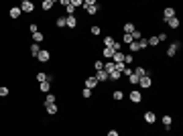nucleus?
Masks as SVG:
<instances>
[{
	"label": "nucleus",
	"instance_id": "6",
	"mask_svg": "<svg viewBox=\"0 0 183 136\" xmlns=\"http://www.w3.org/2000/svg\"><path fill=\"white\" fill-rule=\"evenodd\" d=\"M8 14H10V18L18 20V18H21V14H23V12H21V6H12L10 10H8Z\"/></svg>",
	"mask_w": 183,
	"mask_h": 136
},
{
	"label": "nucleus",
	"instance_id": "30",
	"mask_svg": "<svg viewBox=\"0 0 183 136\" xmlns=\"http://www.w3.org/2000/svg\"><path fill=\"white\" fill-rule=\"evenodd\" d=\"M147 43H149V47H157V45H159V39H157V37H149Z\"/></svg>",
	"mask_w": 183,
	"mask_h": 136
},
{
	"label": "nucleus",
	"instance_id": "35",
	"mask_svg": "<svg viewBox=\"0 0 183 136\" xmlns=\"http://www.w3.org/2000/svg\"><path fill=\"white\" fill-rule=\"evenodd\" d=\"M92 35H96V37H98V35H102V28L98 27V24H94V27H92Z\"/></svg>",
	"mask_w": 183,
	"mask_h": 136
},
{
	"label": "nucleus",
	"instance_id": "18",
	"mask_svg": "<svg viewBox=\"0 0 183 136\" xmlns=\"http://www.w3.org/2000/svg\"><path fill=\"white\" fill-rule=\"evenodd\" d=\"M134 31H136V28H134V23H124V35H132Z\"/></svg>",
	"mask_w": 183,
	"mask_h": 136
},
{
	"label": "nucleus",
	"instance_id": "20",
	"mask_svg": "<svg viewBox=\"0 0 183 136\" xmlns=\"http://www.w3.org/2000/svg\"><path fill=\"white\" fill-rule=\"evenodd\" d=\"M86 10H88V14H92V17H94V14H98V10H100V6H98V2H96V4L88 6Z\"/></svg>",
	"mask_w": 183,
	"mask_h": 136
},
{
	"label": "nucleus",
	"instance_id": "40",
	"mask_svg": "<svg viewBox=\"0 0 183 136\" xmlns=\"http://www.w3.org/2000/svg\"><path fill=\"white\" fill-rule=\"evenodd\" d=\"M157 39H159V43H165V41L169 39V37H167L165 33H161V35H157Z\"/></svg>",
	"mask_w": 183,
	"mask_h": 136
},
{
	"label": "nucleus",
	"instance_id": "44",
	"mask_svg": "<svg viewBox=\"0 0 183 136\" xmlns=\"http://www.w3.org/2000/svg\"><path fill=\"white\" fill-rule=\"evenodd\" d=\"M71 4L77 8V6H84V0H71Z\"/></svg>",
	"mask_w": 183,
	"mask_h": 136
},
{
	"label": "nucleus",
	"instance_id": "10",
	"mask_svg": "<svg viewBox=\"0 0 183 136\" xmlns=\"http://www.w3.org/2000/svg\"><path fill=\"white\" fill-rule=\"evenodd\" d=\"M65 27H67V28H75V27H77V18H75V17H65Z\"/></svg>",
	"mask_w": 183,
	"mask_h": 136
},
{
	"label": "nucleus",
	"instance_id": "33",
	"mask_svg": "<svg viewBox=\"0 0 183 136\" xmlns=\"http://www.w3.org/2000/svg\"><path fill=\"white\" fill-rule=\"evenodd\" d=\"M130 37H132V41H140V39H143V33H140V31H134Z\"/></svg>",
	"mask_w": 183,
	"mask_h": 136
},
{
	"label": "nucleus",
	"instance_id": "16",
	"mask_svg": "<svg viewBox=\"0 0 183 136\" xmlns=\"http://www.w3.org/2000/svg\"><path fill=\"white\" fill-rule=\"evenodd\" d=\"M65 12H67V17H75V6L71 4V0L65 4Z\"/></svg>",
	"mask_w": 183,
	"mask_h": 136
},
{
	"label": "nucleus",
	"instance_id": "37",
	"mask_svg": "<svg viewBox=\"0 0 183 136\" xmlns=\"http://www.w3.org/2000/svg\"><path fill=\"white\" fill-rule=\"evenodd\" d=\"M55 24H57L59 28H63V27H65V17H59V18H57V23H55Z\"/></svg>",
	"mask_w": 183,
	"mask_h": 136
},
{
	"label": "nucleus",
	"instance_id": "32",
	"mask_svg": "<svg viewBox=\"0 0 183 136\" xmlns=\"http://www.w3.org/2000/svg\"><path fill=\"white\" fill-rule=\"evenodd\" d=\"M81 97H86V100H90V97H92V90L84 87V90H81Z\"/></svg>",
	"mask_w": 183,
	"mask_h": 136
},
{
	"label": "nucleus",
	"instance_id": "9",
	"mask_svg": "<svg viewBox=\"0 0 183 136\" xmlns=\"http://www.w3.org/2000/svg\"><path fill=\"white\" fill-rule=\"evenodd\" d=\"M37 59H39L41 63H47L49 59H51V55H49V51H47V49H41V53L37 55Z\"/></svg>",
	"mask_w": 183,
	"mask_h": 136
},
{
	"label": "nucleus",
	"instance_id": "28",
	"mask_svg": "<svg viewBox=\"0 0 183 136\" xmlns=\"http://www.w3.org/2000/svg\"><path fill=\"white\" fill-rule=\"evenodd\" d=\"M128 47H130V53H138V51H140V47H138V41H132Z\"/></svg>",
	"mask_w": 183,
	"mask_h": 136
},
{
	"label": "nucleus",
	"instance_id": "26",
	"mask_svg": "<svg viewBox=\"0 0 183 136\" xmlns=\"http://www.w3.org/2000/svg\"><path fill=\"white\" fill-rule=\"evenodd\" d=\"M39 53H41V47L37 45V43H33V45H31V55H33V57H37Z\"/></svg>",
	"mask_w": 183,
	"mask_h": 136
},
{
	"label": "nucleus",
	"instance_id": "15",
	"mask_svg": "<svg viewBox=\"0 0 183 136\" xmlns=\"http://www.w3.org/2000/svg\"><path fill=\"white\" fill-rule=\"evenodd\" d=\"M144 120H147V124H155V120H157V116H155V112H144Z\"/></svg>",
	"mask_w": 183,
	"mask_h": 136
},
{
	"label": "nucleus",
	"instance_id": "7",
	"mask_svg": "<svg viewBox=\"0 0 183 136\" xmlns=\"http://www.w3.org/2000/svg\"><path fill=\"white\" fill-rule=\"evenodd\" d=\"M173 17H175V8H171V6H167L165 10H163V20L167 23V20H169V18H173Z\"/></svg>",
	"mask_w": 183,
	"mask_h": 136
},
{
	"label": "nucleus",
	"instance_id": "4",
	"mask_svg": "<svg viewBox=\"0 0 183 136\" xmlns=\"http://www.w3.org/2000/svg\"><path fill=\"white\" fill-rule=\"evenodd\" d=\"M138 85H140V87H144V90H149L151 85H153L151 75H144V77H140V79H138Z\"/></svg>",
	"mask_w": 183,
	"mask_h": 136
},
{
	"label": "nucleus",
	"instance_id": "46",
	"mask_svg": "<svg viewBox=\"0 0 183 136\" xmlns=\"http://www.w3.org/2000/svg\"><path fill=\"white\" fill-rule=\"evenodd\" d=\"M108 136H120V134H118V130H110Z\"/></svg>",
	"mask_w": 183,
	"mask_h": 136
},
{
	"label": "nucleus",
	"instance_id": "41",
	"mask_svg": "<svg viewBox=\"0 0 183 136\" xmlns=\"http://www.w3.org/2000/svg\"><path fill=\"white\" fill-rule=\"evenodd\" d=\"M138 47H140V49H147V47H149L147 39H140V41H138Z\"/></svg>",
	"mask_w": 183,
	"mask_h": 136
},
{
	"label": "nucleus",
	"instance_id": "11",
	"mask_svg": "<svg viewBox=\"0 0 183 136\" xmlns=\"http://www.w3.org/2000/svg\"><path fill=\"white\" fill-rule=\"evenodd\" d=\"M45 110H47V114H49V116H55V114L59 112L57 104H47V106H45Z\"/></svg>",
	"mask_w": 183,
	"mask_h": 136
},
{
	"label": "nucleus",
	"instance_id": "2",
	"mask_svg": "<svg viewBox=\"0 0 183 136\" xmlns=\"http://www.w3.org/2000/svg\"><path fill=\"white\" fill-rule=\"evenodd\" d=\"M33 10H35V4L31 0H23V2H21V12H27V14H29V12H33Z\"/></svg>",
	"mask_w": 183,
	"mask_h": 136
},
{
	"label": "nucleus",
	"instance_id": "8",
	"mask_svg": "<svg viewBox=\"0 0 183 136\" xmlns=\"http://www.w3.org/2000/svg\"><path fill=\"white\" fill-rule=\"evenodd\" d=\"M94 77L98 79V83H102V81H108V79H110V75L106 73L104 69H102V71H96V75H94Z\"/></svg>",
	"mask_w": 183,
	"mask_h": 136
},
{
	"label": "nucleus",
	"instance_id": "23",
	"mask_svg": "<svg viewBox=\"0 0 183 136\" xmlns=\"http://www.w3.org/2000/svg\"><path fill=\"white\" fill-rule=\"evenodd\" d=\"M53 4H55L53 0H43V4H41V8H43V10H51V8H53Z\"/></svg>",
	"mask_w": 183,
	"mask_h": 136
},
{
	"label": "nucleus",
	"instance_id": "38",
	"mask_svg": "<svg viewBox=\"0 0 183 136\" xmlns=\"http://www.w3.org/2000/svg\"><path fill=\"white\" fill-rule=\"evenodd\" d=\"M122 43H124V45H130V43H132V37H130V35H124V37H122Z\"/></svg>",
	"mask_w": 183,
	"mask_h": 136
},
{
	"label": "nucleus",
	"instance_id": "42",
	"mask_svg": "<svg viewBox=\"0 0 183 136\" xmlns=\"http://www.w3.org/2000/svg\"><path fill=\"white\" fill-rule=\"evenodd\" d=\"M29 31H31V33L35 35V33H39V27H37V24L33 23V24H31V27H29Z\"/></svg>",
	"mask_w": 183,
	"mask_h": 136
},
{
	"label": "nucleus",
	"instance_id": "1",
	"mask_svg": "<svg viewBox=\"0 0 183 136\" xmlns=\"http://www.w3.org/2000/svg\"><path fill=\"white\" fill-rule=\"evenodd\" d=\"M179 49H181V43H179V41L171 43V45H169V49H167V57H175Z\"/></svg>",
	"mask_w": 183,
	"mask_h": 136
},
{
	"label": "nucleus",
	"instance_id": "27",
	"mask_svg": "<svg viewBox=\"0 0 183 136\" xmlns=\"http://www.w3.org/2000/svg\"><path fill=\"white\" fill-rule=\"evenodd\" d=\"M55 102H57L55 94H47V97H45V106H47V104H55Z\"/></svg>",
	"mask_w": 183,
	"mask_h": 136
},
{
	"label": "nucleus",
	"instance_id": "34",
	"mask_svg": "<svg viewBox=\"0 0 183 136\" xmlns=\"http://www.w3.org/2000/svg\"><path fill=\"white\" fill-rule=\"evenodd\" d=\"M94 69H96V71H102V69H104V61H100V59H98V61L94 63Z\"/></svg>",
	"mask_w": 183,
	"mask_h": 136
},
{
	"label": "nucleus",
	"instance_id": "43",
	"mask_svg": "<svg viewBox=\"0 0 183 136\" xmlns=\"http://www.w3.org/2000/svg\"><path fill=\"white\" fill-rule=\"evenodd\" d=\"M130 73H132V67H128V65H126V67H124V71H122V75H126V77H128Z\"/></svg>",
	"mask_w": 183,
	"mask_h": 136
},
{
	"label": "nucleus",
	"instance_id": "19",
	"mask_svg": "<svg viewBox=\"0 0 183 136\" xmlns=\"http://www.w3.org/2000/svg\"><path fill=\"white\" fill-rule=\"evenodd\" d=\"M39 90L43 91V94H49V90H51V81H43V83H39Z\"/></svg>",
	"mask_w": 183,
	"mask_h": 136
},
{
	"label": "nucleus",
	"instance_id": "14",
	"mask_svg": "<svg viewBox=\"0 0 183 136\" xmlns=\"http://www.w3.org/2000/svg\"><path fill=\"white\" fill-rule=\"evenodd\" d=\"M171 122H173V118L169 116V114H165V116H163V126H165V130H167V132L171 130Z\"/></svg>",
	"mask_w": 183,
	"mask_h": 136
},
{
	"label": "nucleus",
	"instance_id": "25",
	"mask_svg": "<svg viewBox=\"0 0 183 136\" xmlns=\"http://www.w3.org/2000/svg\"><path fill=\"white\" fill-rule=\"evenodd\" d=\"M112 97H114L116 102H120V100H124V94H122L120 90H114V91H112Z\"/></svg>",
	"mask_w": 183,
	"mask_h": 136
},
{
	"label": "nucleus",
	"instance_id": "17",
	"mask_svg": "<svg viewBox=\"0 0 183 136\" xmlns=\"http://www.w3.org/2000/svg\"><path fill=\"white\" fill-rule=\"evenodd\" d=\"M112 61H114V63H124V53H122V51H116L114 57H112Z\"/></svg>",
	"mask_w": 183,
	"mask_h": 136
},
{
	"label": "nucleus",
	"instance_id": "22",
	"mask_svg": "<svg viewBox=\"0 0 183 136\" xmlns=\"http://www.w3.org/2000/svg\"><path fill=\"white\" fill-rule=\"evenodd\" d=\"M167 24H169L171 28H179V18H177V17L169 18V20H167Z\"/></svg>",
	"mask_w": 183,
	"mask_h": 136
},
{
	"label": "nucleus",
	"instance_id": "12",
	"mask_svg": "<svg viewBox=\"0 0 183 136\" xmlns=\"http://www.w3.org/2000/svg\"><path fill=\"white\" fill-rule=\"evenodd\" d=\"M114 49H110V47H104V49H102V55L104 57H106V59H108V61H112V57H114Z\"/></svg>",
	"mask_w": 183,
	"mask_h": 136
},
{
	"label": "nucleus",
	"instance_id": "13",
	"mask_svg": "<svg viewBox=\"0 0 183 136\" xmlns=\"http://www.w3.org/2000/svg\"><path fill=\"white\" fill-rule=\"evenodd\" d=\"M84 87H88V90H94V87H98V79H96V77H88Z\"/></svg>",
	"mask_w": 183,
	"mask_h": 136
},
{
	"label": "nucleus",
	"instance_id": "21",
	"mask_svg": "<svg viewBox=\"0 0 183 136\" xmlns=\"http://www.w3.org/2000/svg\"><path fill=\"white\" fill-rule=\"evenodd\" d=\"M43 41H45V37H43V33H41V31L33 35V43H37V45H39V43H43Z\"/></svg>",
	"mask_w": 183,
	"mask_h": 136
},
{
	"label": "nucleus",
	"instance_id": "45",
	"mask_svg": "<svg viewBox=\"0 0 183 136\" xmlns=\"http://www.w3.org/2000/svg\"><path fill=\"white\" fill-rule=\"evenodd\" d=\"M112 49H114V51H120V49H122V43H120V41H116V43H114V47H112Z\"/></svg>",
	"mask_w": 183,
	"mask_h": 136
},
{
	"label": "nucleus",
	"instance_id": "29",
	"mask_svg": "<svg viewBox=\"0 0 183 136\" xmlns=\"http://www.w3.org/2000/svg\"><path fill=\"white\" fill-rule=\"evenodd\" d=\"M120 77H122V73H120V71H116V69L112 71V73H110V79H112V81H118Z\"/></svg>",
	"mask_w": 183,
	"mask_h": 136
},
{
	"label": "nucleus",
	"instance_id": "5",
	"mask_svg": "<svg viewBox=\"0 0 183 136\" xmlns=\"http://www.w3.org/2000/svg\"><path fill=\"white\" fill-rule=\"evenodd\" d=\"M132 73H134V75L138 77V79H140V77H144V75H151V71H147V69H144L143 65H138L136 69H132Z\"/></svg>",
	"mask_w": 183,
	"mask_h": 136
},
{
	"label": "nucleus",
	"instance_id": "3",
	"mask_svg": "<svg viewBox=\"0 0 183 136\" xmlns=\"http://www.w3.org/2000/svg\"><path fill=\"white\" fill-rule=\"evenodd\" d=\"M128 100H130V102H134V104H138L140 100H143V94H140L138 90H132L130 94H128Z\"/></svg>",
	"mask_w": 183,
	"mask_h": 136
},
{
	"label": "nucleus",
	"instance_id": "36",
	"mask_svg": "<svg viewBox=\"0 0 183 136\" xmlns=\"http://www.w3.org/2000/svg\"><path fill=\"white\" fill-rule=\"evenodd\" d=\"M132 61H134V57H132V55H124V65H128V67H130Z\"/></svg>",
	"mask_w": 183,
	"mask_h": 136
},
{
	"label": "nucleus",
	"instance_id": "24",
	"mask_svg": "<svg viewBox=\"0 0 183 136\" xmlns=\"http://www.w3.org/2000/svg\"><path fill=\"white\" fill-rule=\"evenodd\" d=\"M114 37H104V47H110V49H112V47H114Z\"/></svg>",
	"mask_w": 183,
	"mask_h": 136
},
{
	"label": "nucleus",
	"instance_id": "31",
	"mask_svg": "<svg viewBox=\"0 0 183 136\" xmlns=\"http://www.w3.org/2000/svg\"><path fill=\"white\" fill-rule=\"evenodd\" d=\"M128 83H132V85H138V77L134 73H130L128 75Z\"/></svg>",
	"mask_w": 183,
	"mask_h": 136
},
{
	"label": "nucleus",
	"instance_id": "39",
	"mask_svg": "<svg viewBox=\"0 0 183 136\" xmlns=\"http://www.w3.org/2000/svg\"><path fill=\"white\" fill-rule=\"evenodd\" d=\"M8 94H10V90H8V87H0V97H6Z\"/></svg>",
	"mask_w": 183,
	"mask_h": 136
}]
</instances>
